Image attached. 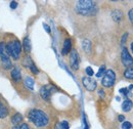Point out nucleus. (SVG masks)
I'll return each mask as SVG.
<instances>
[{
  "label": "nucleus",
  "mask_w": 133,
  "mask_h": 129,
  "mask_svg": "<svg viewBox=\"0 0 133 129\" xmlns=\"http://www.w3.org/2000/svg\"><path fill=\"white\" fill-rule=\"evenodd\" d=\"M76 12L81 16H94L97 14V5L94 1L91 0H79L75 6Z\"/></svg>",
  "instance_id": "nucleus-1"
},
{
  "label": "nucleus",
  "mask_w": 133,
  "mask_h": 129,
  "mask_svg": "<svg viewBox=\"0 0 133 129\" xmlns=\"http://www.w3.org/2000/svg\"><path fill=\"white\" fill-rule=\"evenodd\" d=\"M28 118L36 127H44L49 122L48 116L43 111L37 110V109L31 110L28 114Z\"/></svg>",
  "instance_id": "nucleus-2"
},
{
  "label": "nucleus",
  "mask_w": 133,
  "mask_h": 129,
  "mask_svg": "<svg viewBox=\"0 0 133 129\" xmlns=\"http://www.w3.org/2000/svg\"><path fill=\"white\" fill-rule=\"evenodd\" d=\"M22 43L18 40H14L7 43L6 49L7 52L9 54V56H11L14 60H18L19 59V54L22 51Z\"/></svg>",
  "instance_id": "nucleus-3"
},
{
  "label": "nucleus",
  "mask_w": 133,
  "mask_h": 129,
  "mask_svg": "<svg viewBox=\"0 0 133 129\" xmlns=\"http://www.w3.org/2000/svg\"><path fill=\"white\" fill-rule=\"evenodd\" d=\"M0 59H1V62H2L4 69H6V70L11 69L12 64H11L10 59H9V54L7 52L5 43H3V42H0Z\"/></svg>",
  "instance_id": "nucleus-4"
},
{
  "label": "nucleus",
  "mask_w": 133,
  "mask_h": 129,
  "mask_svg": "<svg viewBox=\"0 0 133 129\" xmlns=\"http://www.w3.org/2000/svg\"><path fill=\"white\" fill-rule=\"evenodd\" d=\"M115 82H116V74L114 73V71L108 70L105 72V74L102 76V79H101L102 86L107 87V88H110L115 84Z\"/></svg>",
  "instance_id": "nucleus-5"
},
{
  "label": "nucleus",
  "mask_w": 133,
  "mask_h": 129,
  "mask_svg": "<svg viewBox=\"0 0 133 129\" xmlns=\"http://www.w3.org/2000/svg\"><path fill=\"white\" fill-rule=\"evenodd\" d=\"M121 61L122 64H124L127 68H130L133 66V57L131 56V54L129 53L128 49L126 47H123L122 52H121Z\"/></svg>",
  "instance_id": "nucleus-6"
},
{
  "label": "nucleus",
  "mask_w": 133,
  "mask_h": 129,
  "mask_svg": "<svg viewBox=\"0 0 133 129\" xmlns=\"http://www.w3.org/2000/svg\"><path fill=\"white\" fill-rule=\"evenodd\" d=\"M53 91H55L54 86H52V85H44L40 89V95L44 100H49L51 93Z\"/></svg>",
  "instance_id": "nucleus-7"
},
{
  "label": "nucleus",
  "mask_w": 133,
  "mask_h": 129,
  "mask_svg": "<svg viewBox=\"0 0 133 129\" xmlns=\"http://www.w3.org/2000/svg\"><path fill=\"white\" fill-rule=\"evenodd\" d=\"M70 64H71V68L75 71L79 69V56L76 49H72L70 52Z\"/></svg>",
  "instance_id": "nucleus-8"
},
{
  "label": "nucleus",
  "mask_w": 133,
  "mask_h": 129,
  "mask_svg": "<svg viewBox=\"0 0 133 129\" xmlns=\"http://www.w3.org/2000/svg\"><path fill=\"white\" fill-rule=\"evenodd\" d=\"M82 83H83V86L88 91H93L97 87L96 81L91 77H83L82 78Z\"/></svg>",
  "instance_id": "nucleus-9"
},
{
  "label": "nucleus",
  "mask_w": 133,
  "mask_h": 129,
  "mask_svg": "<svg viewBox=\"0 0 133 129\" xmlns=\"http://www.w3.org/2000/svg\"><path fill=\"white\" fill-rule=\"evenodd\" d=\"M72 50V41L70 39H66L64 42V46L62 49V54L63 55H66L69 52H71Z\"/></svg>",
  "instance_id": "nucleus-10"
},
{
  "label": "nucleus",
  "mask_w": 133,
  "mask_h": 129,
  "mask_svg": "<svg viewBox=\"0 0 133 129\" xmlns=\"http://www.w3.org/2000/svg\"><path fill=\"white\" fill-rule=\"evenodd\" d=\"M10 75H11V78H12V80L15 81V82H18V81H21V79H22L21 71H19V69L17 68V67L11 70Z\"/></svg>",
  "instance_id": "nucleus-11"
},
{
  "label": "nucleus",
  "mask_w": 133,
  "mask_h": 129,
  "mask_svg": "<svg viewBox=\"0 0 133 129\" xmlns=\"http://www.w3.org/2000/svg\"><path fill=\"white\" fill-rule=\"evenodd\" d=\"M132 108H133V102L131 99H125L123 101V104H122V110L124 112L128 113V112H130L132 110Z\"/></svg>",
  "instance_id": "nucleus-12"
},
{
  "label": "nucleus",
  "mask_w": 133,
  "mask_h": 129,
  "mask_svg": "<svg viewBox=\"0 0 133 129\" xmlns=\"http://www.w3.org/2000/svg\"><path fill=\"white\" fill-rule=\"evenodd\" d=\"M23 48H24V51L25 53H30L31 49H32V46H31V41L29 39V37H25L24 38V41H23Z\"/></svg>",
  "instance_id": "nucleus-13"
},
{
  "label": "nucleus",
  "mask_w": 133,
  "mask_h": 129,
  "mask_svg": "<svg viewBox=\"0 0 133 129\" xmlns=\"http://www.w3.org/2000/svg\"><path fill=\"white\" fill-rule=\"evenodd\" d=\"M8 115V109L0 99V119H4Z\"/></svg>",
  "instance_id": "nucleus-14"
},
{
  "label": "nucleus",
  "mask_w": 133,
  "mask_h": 129,
  "mask_svg": "<svg viewBox=\"0 0 133 129\" xmlns=\"http://www.w3.org/2000/svg\"><path fill=\"white\" fill-rule=\"evenodd\" d=\"M122 17H123V14H122V11L121 10H114L113 12H112V18L114 20V22H116V23H119V22H121V20H122Z\"/></svg>",
  "instance_id": "nucleus-15"
},
{
  "label": "nucleus",
  "mask_w": 133,
  "mask_h": 129,
  "mask_svg": "<svg viewBox=\"0 0 133 129\" xmlns=\"http://www.w3.org/2000/svg\"><path fill=\"white\" fill-rule=\"evenodd\" d=\"M22 120H23V116L19 113H17L12 116V118H11V123H12L15 126H17V125H19V123L22 122Z\"/></svg>",
  "instance_id": "nucleus-16"
},
{
  "label": "nucleus",
  "mask_w": 133,
  "mask_h": 129,
  "mask_svg": "<svg viewBox=\"0 0 133 129\" xmlns=\"http://www.w3.org/2000/svg\"><path fill=\"white\" fill-rule=\"evenodd\" d=\"M23 64H24L26 68L31 69L35 64L33 63V61H32V59H31V56H30V55H26V56H25V59L23 60Z\"/></svg>",
  "instance_id": "nucleus-17"
},
{
  "label": "nucleus",
  "mask_w": 133,
  "mask_h": 129,
  "mask_svg": "<svg viewBox=\"0 0 133 129\" xmlns=\"http://www.w3.org/2000/svg\"><path fill=\"white\" fill-rule=\"evenodd\" d=\"M34 84H35V81H34L32 77H26V79H25V86L27 88H29L30 90H33Z\"/></svg>",
  "instance_id": "nucleus-18"
},
{
  "label": "nucleus",
  "mask_w": 133,
  "mask_h": 129,
  "mask_svg": "<svg viewBox=\"0 0 133 129\" xmlns=\"http://www.w3.org/2000/svg\"><path fill=\"white\" fill-rule=\"evenodd\" d=\"M82 47L85 52H90L91 50V42L88 40V39H85L82 42Z\"/></svg>",
  "instance_id": "nucleus-19"
},
{
  "label": "nucleus",
  "mask_w": 133,
  "mask_h": 129,
  "mask_svg": "<svg viewBox=\"0 0 133 129\" xmlns=\"http://www.w3.org/2000/svg\"><path fill=\"white\" fill-rule=\"evenodd\" d=\"M124 77L126 79H131L133 80V66L130 68H127L124 72Z\"/></svg>",
  "instance_id": "nucleus-20"
},
{
  "label": "nucleus",
  "mask_w": 133,
  "mask_h": 129,
  "mask_svg": "<svg viewBox=\"0 0 133 129\" xmlns=\"http://www.w3.org/2000/svg\"><path fill=\"white\" fill-rule=\"evenodd\" d=\"M105 72H107V71H105V66H101V67L99 68L98 73L96 74V77H97V78H100L103 74H105Z\"/></svg>",
  "instance_id": "nucleus-21"
},
{
  "label": "nucleus",
  "mask_w": 133,
  "mask_h": 129,
  "mask_svg": "<svg viewBox=\"0 0 133 129\" xmlns=\"http://www.w3.org/2000/svg\"><path fill=\"white\" fill-rule=\"evenodd\" d=\"M131 128H132V124H131L130 122H128V121L123 122V124H122V129H131Z\"/></svg>",
  "instance_id": "nucleus-22"
},
{
  "label": "nucleus",
  "mask_w": 133,
  "mask_h": 129,
  "mask_svg": "<svg viewBox=\"0 0 133 129\" xmlns=\"http://www.w3.org/2000/svg\"><path fill=\"white\" fill-rule=\"evenodd\" d=\"M12 129H30L29 128V125L27 123H23L21 125H17V126H15Z\"/></svg>",
  "instance_id": "nucleus-23"
},
{
  "label": "nucleus",
  "mask_w": 133,
  "mask_h": 129,
  "mask_svg": "<svg viewBox=\"0 0 133 129\" xmlns=\"http://www.w3.org/2000/svg\"><path fill=\"white\" fill-rule=\"evenodd\" d=\"M85 72H86V74L88 75V77H91V76H93V74H94V72H93V70H92L91 67H87V68L85 69Z\"/></svg>",
  "instance_id": "nucleus-24"
},
{
  "label": "nucleus",
  "mask_w": 133,
  "mask_h": 129,
  "mask_svg": "<svg viewBox=\"0 0 133 129\" xmlns=\"http://www.w3.org/2000/svg\"><path fill=\"white\" fill-rule=\"evenodd\" d=\"M119 92H120L121 94H123V95H127V94L129 93V88H128V87H125V88H121V89L119 90Z\"/></svg>",
  "instance_id": "nucleus-25"
},
{
  "label": "nucleus",
  "mask_w": 133,
  "mask_h": 129,
  "mask_svg": "<svg viewBox=\"0 0 133 129\" xmlns=\"http://www.w3.org/2000/svg\"><path fill=\"white\" fill-rule=\"evenodd\" d=\"M127 37H128V33H125V34L123 35V37H122V40H121V44H122V45L125 44V42H126V40H127Z\"/></svg>",
  "instance_id": "nucleus-26"
},
{
  "label": "nucleus",
  "mask_w": 133,
  "mask_h": 129,
  "mask_svg": "<svg viewBox=\"0 0 133 129\" xmlns=\"http://www.w3.org/2000/svg\"><path fill=\"white\" fill-rule=\"evenodd\" d=\"M30 70H31V72H32L33 74H38V73H39V70H38V68H37L35 64H34L33 67H32Z\"/></svg>",
  "instance_id": "nucleus-27"
},
{
  "label": "nucleus",
  "mask_w": 133,
  "mask_h": 129,
  "mask_svg": "<svg viewBox=\"0 0 133 129\" xmlns=\"http://www.w3.org/2000/svg\"><path fill=\"white\" fill-rule=\"evenodd\" d=\"M128 16H129V18H130V22H131V24L133 25V8H131V9L129 10V12H128Z\"/></svg>",
  "instance_id": "nucleus-28"
},
{
  "label": "nucleus",
  "mask_w": 133,
  "mask_h": 129,
  "mask_svg": "<svg viewBox=\"0 0 133 129\" xmlns=\"http://www.w3.org/2000/svg\"><path fill=\"white\" fill-rule=\"evenodd\" d=\"M17 7V1H11V2H10V8H11V9H16Z\"/></svg>",
  "instance_id": "nucleus-29"
},
{
  "label": "nucleus",
  "mask_w": 133,
  "mask_h": 129,
  "mask_svg": "<svg viewBox=\"0 0 133 129\" xmlns=\"http://www.w3.org/2000/svg\"><path fill=\"white\" fill-rule=\"evenodd\" d=\"M61 125H62V128L63 129H69V123L66 121H63Z\"/></svg>",
  "instance_id": "nucleus-30"
},
{
  "label": "nucleus",
  "mask_w": 133,
  "mask_h": 129,
  "mask_svg": "<svg viewBox=\"0 0 133 129\" xmlns=\"http://www.w3.org/2000/svg\"><path fill=\"white\" fill-rule=\"evenodd\" d=\"M43 28L45 29V31L47 33H50V27L47 25V24H43Z\"/></svg>",
  "instance_id": "nucleus-31"
},
{
  "label": "nucleus",
  "mask_w": 133,
  "mask_h": 129,
  "mask_svg": "<svg viewBox=\"0 0 133 129\" xmlns=\"http://www.w3.org/2000/svg\"><path fill=\"white\" fill-rule=\"evenodd\" d=\"M118 120H119L120 122H124V120H125V117H124L123 115H119V117H118Z\"/></svg>",
  "instance_id": "nucleus-32"
},
{
  "label": "nucleus",
  "mask_w": 133,
  "mask_h": 129,
  "mask_svg": "<svg viewBox=\"0 0 133 129\" xmlns=\"http://www.w3.org/2000/svg\"><path fill=\"white\" fill-rule=\"evenodd\" d=\"M98 94H99L101 97H103V96H104V91H103L102 89H100L99 91H98Z\"/></svg>",
  "instance_id": "nucleus-33"
},
{
  "label": "nucleus",
  "mask_w": 133,
  "mask_h": 129,
  "mask_svg": "<svg viewBox=\"0 0 133 129\" xmlns=\"http://www.w3.org/2000/svg\"><path fill=\"white\" fill-rule=\"evenodd\" d=\"M128 88H129V90H133V84H131V85H130Z\"/></svg>",
  "instance_id": "nucleus-34"
},
{
  "label": "nucleus",
  "mask_w": 133,
  "mask_h": 129,
  "mask_svg": "<svg viewBox=\"0 0 133 129\" xmlns=\"http://www.w3.org/2000/svg\"><path fill=\"white\" fill-rule=\"evenodd\" d=\"M130 47H131V51H132V53H133V42L130 44Z\"/></svg>",
  "instance_id": "nucleus-35"
}]
</instances>
